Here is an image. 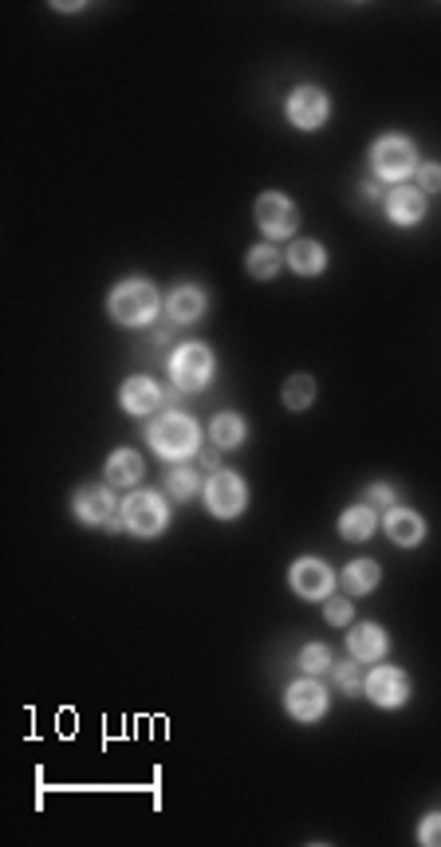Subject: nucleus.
<instances>
[{"instance_id":"nucleus-1","label":"nucleus","mask_w":441,"mask_h":847,"mask_svg":"<svg viewBox=\"0 0 441 847\" xmlns=\"http://www.w3.org/2000/svg\"><path fill=\"white\" fill-rule=\"evenodd\" d=\"M146 442L158 457L182 461V457H193L201 450V426L182 410H170V414H162L158 422L146 426Z\"/></svg>"},{"instance_id":"nucleus-2","label":"nucleus","mask_w":441,"mask_h":847,"mask_svg":"<svg viewBox=\"0 0 441 847\" xmlns=\"http://www.w3.org/2000/svg\"><path fill=\"white\" fill-rule=\"evenodd\" d=\"M107 308H111V316H115L123 327H146V324H154V316H158V308H162V296H158V288H154L150 280L130 276V280H123V284L111 292Z\"/></svg>"},{"instance_id":"nucleus-3","label":"nucleus","mask_w":441,"mask_h":847,"mask_svg":"<svg viewBox=\"0 0 441 847\" xmlns=\"http://www.w3.org/2000/svg\"><path fill=\"white\" fill-rule=\"evenodd\" d=\"M414 170H418V146L406 134H382L371 146V174L378 182L402 186Z\"/></svg>"},{"instance_id":"nucleus-4","label":"nucleus","mask_w":441,"mask_h":847,"mask_svg":"<svg viewBox=\"0 0 441 847\" xmlns=\"http://www.w3.org/2000/svg\"><path fill=\"white\" fill-rule=\"evenodd\" d=\"M201 497H205V509H209L217 521H233V517H241L245 505H249L245 477L233 473V469H213L209 481H205V489H201Z\"/></svg>"},{"instance_id":"nucleus-5","label":"nucleus","mask_w":441,"mask_h":847,"mask_svg":"<svg viewBox=\"0 0 441 847\" xmlns=\"http://www.w3.org/2000/svg\"><path fill=\"white\" fill-rule=\"evenodd\" d=\"M119 517H123L126 532H134V536H146V540H150V536L166 532V524H170V505L162 501V493L138 489V493H130V497L123 501Z\"/></svg>"},{"instance_id":"nucleus-6","label":"nucleus","mask_w":441,"mask_h":847,"mask_svg":"<svg viewBox=\"0 0 441 847\" xmlns=\"http://www.w3.org/2000/svg\"><path fill=\"white\" fill-rule=\"evenodd\" d=\"M170 379H174V391L182 394L205 391L213 379V351L205 343H182L170 355Z\"/></svg>"},{"instance_id":"nucleus-7","label":"nucleus","mask_w":441,"mask_h":847,"mask_svg":"<svg viewBox=\"0 0 441 847\" xmlns=\"http://www.w3.org/2000/svg\"><path fill=\"white\" fill-rule=\"evenodd\" d=\"M256 229H260L264 237H272V241L296 237V229H300V209H296V201L276 194V190L260 194L256 197Z\"/></svg>"},{"instance_id":"nucleus-8","label":"nucleus","mask_w":441,"mask_h":847,"mask_svg":"<svg viewBox=\"0 0 441 847\" xmlns=\"http://www.w3.org/2000/svg\"><path fill=\"white\" fill-rule=\"evenodd\" d=\"M363 694L375 702L378 710H398L410 702V678L402 666H382L378 662L375 670L363 678Z\"/></svg>"},{"instance_id":"nucleus-9","label":"nucleus","mask_w":441,"mask_h":847,"mask_svg":"<svg viewBox=\"0 0 441 847\" xmlns=\"http://www.w3.org/2000/svg\"><path fill=\"white\" fill-rule=\"evenodd\" d=\"M284 111H288L292 127H300V131H319V127L327 123V115H331V99H327V91H323V87H315V83H300V87L288 95Z\"/></svg>"},{"instance_id":"nucleus-10","label":"nucleus","mask_w":441,"mask_h":847,"mask_svg":"<svg viewBox=\"0 0 441 847\" xmlns=\"http://www.w3.org/2000/svg\"><path fill=\"white\" fill-rule=\"evenodd\" d=\"M288 584L300 599H327L335 591V572L315 560V556H300L292 568H288Z\"/></svg>"},{"instance_id":"nucleus-11","label":"nucleus","mask_w":441,"mask_h":847,"mask_svg":"<svg viewBox=\"0 0 441 847\" xmlns=\"http://www.w3.org/2000/svg\"><path fill=\"white\" fill-rule=\"evenodd\" d=\"M284 710L296 717V721H319L327 714V690L315 682L312 674L308 678H296L284 694Z\"/></svg>"},{"instance_id":"nucleus-12","label":"nucleus","mask_w":441,"mask_h":847,"mask_svg":"<svg viewBox=\"0 0 441 847\" xmlns=\"http://www.w3.org/2000/svg\"><path fill=\"white\" fill-rule=\"evenodd\" d=\"M71 513L79 524H107L115 521V493L111 489H99V485H83L75 497H71Z\"/></svg>"},{"instance_id":"nucleus-13","label":"nucleus","mask_w":441,"mask_h":847,"mask_svg":"<svg viewBox=\"0 0 441 847\" xmlns=\"http://www.w3.org/2000/svg\"><path fill=\"white\" fill-rule=\"evenodd\" d=\"M347 651L355 662H382L390 651V635L378 623H351L347 631Z\"/></svg>"},{"instance_id":"nucleus-14","label":"nucleus","mask_w":441,"mask_h":847,"mask_svg":"<svg viewBox=\"0 0 441 847\" xmlns=\"http://www.w3.org/2000/svg\"><path fill=\"white\" fill-rule=\"evenodd\" d=\"M119 402H123L126 414H134V418L154 414L162 406V387L150 375H130L123 387H119Z\"/></svg>"},{"instance_id":"nucleus-15","label":"nucleus","mask_w":441,"mask_h":847,"mask_svg":"<svg viewBox=\"0 0 441 847\" xmlns=\"http://www.w3.org/2000/svg\"><path fill=\"white\" fill-rule=\"evenodd\" d=\"M426 194L418 190V186H410V182H402V186H394L390 194H386V217L394 221V225H418L422 217H426Z\"/></svg>"},{"instance_id":"nucleus-16","label":"nucleus","mask_w":441,"mask_h":847,"mask_svg":"<svg viewBox=\"0 0 441 847\" xmlns=\"http://www.w3.org/2000/svg\"><path fill=\"white\" fill-rule=\"evenodd\" d=\"M382 528H386V536H390L398 548H414V544H422V540H426V521H422L414 509H402V505L386 509Z\"/></svg>"},{"instance_id":"nucleus-17","label":"nucleus","mask_w":441,"mask_h":847,"mask_svg":"<svg viewBox=\"0 0 441 847\" xmlns=\"http://www.w3.org/2000/svg\"><path fill=\"white\" fill-rule=\"evenodd\" d=\"M166 312H170L174 324H193V320H201V316H205V292H201L197 284L174 288L170 300H166Z\"/></svg>"},{"instance_id":"nucleus-18","label":"nucleus","mask_w":441,"mask_h":847,"mask_svg":"<svg viewBox=\"0 0 441 847\" xmlns=\"http://www.w3.org/2000/svg\"><path fill=\"white\" fill-rule=\"evenodd\" d=\"M142 473H146V465H142V457L138 450H115V454L107 457V485H119V489H130V485H138L142 481Z\"/></svg>"},{"instance_id":"nucleus-19","label":"nucleus","mask_w":441,"mask_h":847,"mask_svg":"<svg viewBox=\"0 0 441 847\" xmlns=\"http://www.w3.org/2000/svg\"><path fill=\"white\" fill-rule=\"evenodd\" d=\"M375 528H378V509H371V505H351V509H343V517H339V536L351 540V544L371 540Z\"/></svg>"},{"instance_id":"nucleus-20","label":"nucleus","mask_w":441,"mask_h":847,"mask_svg":"<svg viewBox=\"0 0 441 847\" xmlns=\"http://www.w3.org/2000/svg\"><path fill=\"white\" fill-rule=\"evenodd\" d=\"M245 434H249V426H245V418L233 414V410H221V414H213V422H209V438H213L217 450H237V446L245 442Z\"/></svg>"},{"instance_id":"nucleus-21","label":"nucleus","mask_w":441,"mask_h":847,"mask_svg":"<svg viewBox=\"0 0 441 847\" xmlns=\"http://www.w3.org/2000/svg\"><path fill=\"white\" fill-rule=\"evenodd\" d=\"M288 268L300 272V276H319L327 268V249L319 241H292L288 245Z\"/></svg>"},{"instance_id":"nucleus-22","label":"nucleus","mask_w":441,"mask_h":847,"mask_svg":"<svg viewBox=\"0 0 441 847\" xmlns=\"http://www.w3.org/2000/svg\"><path fill=\"white\" fill-rule=\"evenodd\" d=\"M382 580V568H378L375 560H351L347 568H343V591L347 595H371Z\"/></svg>"},{"instance_id":"nucleus-23","label":"nucleus","mask_w":441,"mask_h":847,"mask_svg":"<svg viewBox=\"0 0 441 847\" xmlns=\"http://www.w3.org/2000/svg\"><path fill=\"white\" fill-rule=\"evenodd\" d=\"M166 489H170V497H178V501H193L205 485H201V477H197L193 465H174V469L166 473Z\"/></svg>"},{"instance_id":"nucleus-24","label":"nucleus","mask_w":441,"mask_h":847,"mask_svg":"<svg viewBox=\"0 0 441 847\" xmlns=\"http://www.w3.org/2000/svg\"><path fill=\"white\" fill-rule=\"evenodd\" d=\"M280 264H284V257L272 245H252L249 257H245V268H249V276H256V280H272L280 272Z\"/></svg>"},{"instance_id":"nucleus-25","label":"nucleus","mask_w":441,"mask_h":847,"mask_svg":"<svg viewBox=\"0 0 441 847\" xmlns=\"http://www.w3.org/2000/svg\"><path fill=\"white\" fill-rule=\"evenodd\" d=\"M315 379L312 375H292L288 383H284V406L288 410H308L315 402Z\"/></svg>"},{"instance_id":"nucleus-26","label":"nucleus","mask_w":441,"mask_h":847,"mask_svg":"<svg viewBox=\"0 0 441 847\" xmlns=\"http://www.w3.org/2000/svg\"><path fill=\"white\" fill-rule=\"evenodd\" d=\"M331 666H335V658H331V651H327L323 643H308V647L300 651V670H304V674H312V678L327 674Z\"/></svg>"},{"instance_id":"nucleus-27","label":"nucleus","mask_w":441,"mask_h":847,"mask_svg":"<svg viewBox=\"0 0 441 847\" xmlns=\"http://www.w3.org/2000/svg\"><path fill=\"white\" fill-rule=\"evenodd\" d=\"M323 615H327L331 627H351V615H355L351 595H327L323 599Z\"/></svg>"},{"instance_id":"nucleus-28","label":"nucleus","mask_w":441,"mask_h":847,"mask_svg":"<svg viewBox=\"0 0 441 847\" xmlns=\"http://www.w3.org/2000/svg\"><path fill=\"white\" fill-rule=\"evenodd\" d=\"M331 674H335L339 690H347V694H363V678H367V674H359L355 658H347V662H335V666H331Z\"/></svg>"},{"instance_id":"nucleus-29","label":"nucleus","mask_w":441,"mask_h":847,"mask_svg":"<svg viewBox=\"0 0 441 847\" xmlns=\"http://www.w3.org/2000/svg\"><path fill=\"white\" fill-rule=\"evenodd\" d=\"M414 178H418L422 194H441V162H418Z\"/></svg>"},{"instance_id":"nucleus-30","label":"nucleus","mask_w":441,"mask_h":847,"mask_svg":"<svg viewBox=\"0 0 441 847\" xmlns=\"http://www.w3.org/2000/svg\"><path fill=\"white\" fill-rule=\"evenodd\" d=\"M418 844L441 847V812H430V816L418 824Z\"/></svg>"},{"instance_id":"nucleus-31","label":"nucleus","mask_w":441,"mask_h":847,"mask_svg":"<svg viewBox=\"0 0 441 847\" xmlns=\"http://www.w3.org/2000/svg\"><path fill=\"white\" fill-rule=\"evenodd\" d=\"M367 505H371V509H394V489H390L386 481L371 485V489H367Z\"/></svg>"},{"instance_id":"nucleus-32","label":"nucleus","mask_w":441,"mask_h":847,"mask_svg":"<svg viewBox=\"0 0 441 847\" xmlns=\"http://www.w3.org/2000/svg\"><path fill=\"white\" fill-rule=\"evenodd\" d=\"M378 194H382V182H378V178L363 182V197H378Z\"/></svg>"},{"instance_id":"nucleus-33","label":"nucleus","mask_w":441,"mask_h":847,"mask_svg":"<svg viewBox=\"0 0 441 847\" xmlns=\"http://www.w3.org/2000/svg\"><path fill=\"white\" fill-rule=\"evenodd\" d=\"M201 465H205V469H221V465H217V454H201Z\"/></svg>"}]
</instances>
